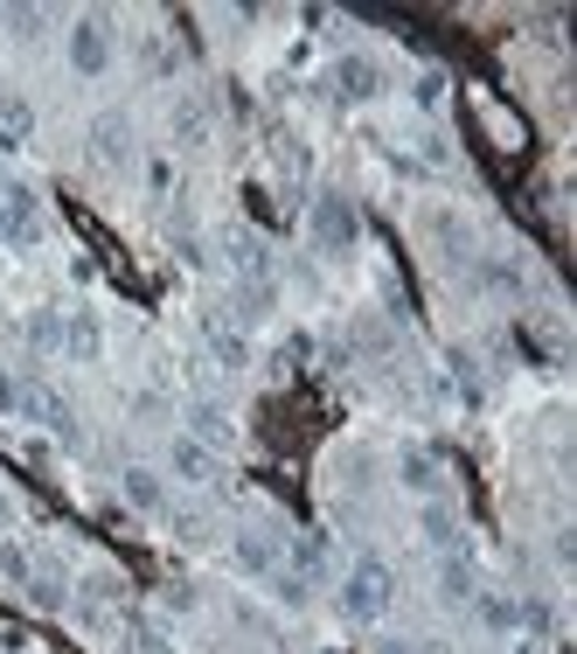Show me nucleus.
Segmentation results:
<instances>
[{"instance_id": "obj_1", "label": "nucleus", "mask_w": 577, "mask_h": 654, "mask_svg": "<svg viewBox=\"0 0 577 654\" xmlns=\"http://www.w3.org/2000/svg\"><path fill=\"white\" fill-rule=\"evenodd\" d=\"M389 598H397V578H389L376 557H362L348 578H341V613H348V620H376Z\"/></svg>"}, {"instance_id": "obj_2", "label": "nucleus", "mask_w": 577, "mask_h": 654, "mask_svg": "<svg viewBox=\"0 0 577 654\" xmlns=\"http://www.w3.org/2000/svg\"><path fill=\"white\" fill-rule=\"evenodd\" d=\"M70 70L77 77H104V70H112V29H104L98 14H84L70 29Z\"/></svg>"}, {"instance_id": "obj_3", "label": "nucleus", "mask_w": 577, "mask_h": 654, "mask_svg": "<svg viewBox=\"0 0 577 654\" xmlns=\"http://www.w3.org/2000/svg\"><path fill=\"white\" fill-rule=\"evenodd\" d=\"M355 238H362L355 209H348V202H334V195H321V209H313V244H321V251H348Z\"/></svg>"}, {"instance_id": "obj_4", "label": "nucleus", "mask_w": 577, "mask_h": 654, "mask_svg": "<svg viewBox=\"0 0 577 654\" xmlns=\"http://www.w3.org/2000/svg\"><path fill=\"white\" fill-rule=\"evenodd\" d=\"M84 140H91L98 161H125V153H133V125H125V112H98Z\"/></svg>"}, {"instance_id": "obj_5", "label": "nucleus", "mask_w": 577, "mask_h": 654, "mask_svg": "<svg viewBox=\"0 0 577 654\" xmlns=\"http://www.w3.org/2000/svg\"><path fill=\"white\" fill-rule=\"evenodd\" d=\"M376 91H383V70L370 57H341L334 63V98H355L362 104V98H376Z\"/></svg>"}, {"instance_id": "obj_6", "label": "nucleus", "mask_w": 577, "mask_h": 654, "mask_svg": "<svg viewBox=\"0 0 577 654\" xmlns=\"http://www.w3.org/2000/svg\"><path fill=\"white\" fill-rule=\"evenodd\" d=\"M36 195L29 189H8V202H0V238L8 244H36Z\"/></svg>"}, {"instance_id": "obj_7", "label": "nucleus", "mask_w": 577, "mask_h": 654, "mask_svg": "<svg viewBox=\"0 0 577 654\" xmlns=\"http://www.w3.org/2000/svg\"><path fill=\"white\" fill-rule=\"evenodd\" d=\"M425 238H432V251H438V258H453V265L466 258V244H474V238H466V217H459V209H432Z\"/></svg>"}, {"instance_id": "obj_8", "label": "nucleus", "mask_w": 577, "mask_h": 654, "mask_svg": "<svg viewBox=\"0 0 577 654\" xmlns=\"http://www.w3.org/2000/svg\"><path fill=\"white\" fill-rule=\"evenodd\" d=\"M168 460H174V474H181V481H216V453H209L202 439H174V453H168Z\"/></svg>"}, {"instance_id": "obj_9", "label": "nucleus", "mask_w": 577, "mask_h": 654, "mask_svg": "<svg viewBox=\"0 0 577 654\" xmlns=\"http://www.w3.org/2000/svg\"><path fill=\"white\" fill-rule=\"evenodd\" d=\"M98 349H104V334H98V321H91V313H63V355L91 362Z\"/></svg>"}, {"instance_id": "obj_10", "label": "nucleus", "mask_w": 577, "mask_h": 654, "mask_svg": "<svg viewBox=\"0 0 577 654\" xmlns=\"http://www.w3.org/2000/svg\"><path fill=\"white\" fill-rule=\"evenodd\" d=\"M119 487H125V502L146 509V515L168 502V487H161V474H153V466H125V481H119Z\"/></svg>"}, {"instance_id": "obj_11", "label": "nucleus", "mask_w": 577, "mask_h": 654, "mask_svg": "<svg viewBox=\"0 0 577 654\" xmlns=\"http://www.w3.org/2000/svg\"><path fill=\"white\" fill-rule=\"evenodd\" d=\"M209 355H216V362H223V370H244V362H251V342H244V334H237V328H223V321H209Z\"/></svg>"}, {"instance_id": "obj_12", "label": "nucleus", "mask_w": 577, "mask_h": 654, "mask_svg": "<svg viewBox=\"0 0 577 654\" xmlns=\"http://www.w3.org/2000/svg\"><path fill=\"white\" fill-rule=\"evenodd\" d=\"M230 265H244V279H272V251L257 244V238H230Z\"/></svg>"}, {"instance_id": "obj_13", "label": "nucleus", "mask_w": 577, "mask_h": 654, "mask_svg": "<svg viewBox=\"0 0 577 654\" xmlns=\"http://www.w3.org/2000/svg\"><path fill=\"white\" fill-rule=\"evenodd\" d=\"M21 592H29V598H36V606H42V613H63V598H70V585L57 578V571H36V578H29V585H21Z\"/></svg>"}, {"instance_id": "obj_14", "label": "nucleus", "mask_w": 577, "mask_h": 654, "mask_svg": "<svg viewBox=\"0 0 577 654\" xmlns=\"http://www.w3.org/2000/svg\"><path fill=\"white\" fill-rule=\"evenodd\" d=\"M0 578H8V585H29V578H36L29 543H0Z\"/></svg>"}, {"instance_id": "obj_15", "label": "nucleus", "mask_w": 577, "mask_h": 654, "mask_svg": "<svg viewBox=\"0 0 577 654\" xmlns=\"http://www.w3.org/2000/svg\"><path fill=\"white\" fill-rule=\"evenodd\" d=\"M29 349H63V313H36V321H29Z\"/></svg>"}, {"instance_id": "obj_16", "label": "nucleus", "mask_w": 577, "mask_h": 654, "mask_svg": "<svg viewBox=\"0 0 577 654\" xmlns=\"http://www.w3.org/2000/svg\"><path fill=\"white\" fill-rule=\"evenodd\" d=\"M237 564L251 571V578H257V571H272V543L265 536H237Z\"/></svg>"}, {"instance_id": "obj_17", "label": "nucleus", "mask_w": 577, "mask_h": 654, "mask_svg": "<svg viewBox=\"0 0 577 654\" xmlns=\"http://www.w3.org/2000/svg\"><path fill=\"white\" fill-rule=\"evenodd\" d=\"M125 647H133V654H174V641H168V634H153L146 620H133V634H125Z\"/></svg>"}, {"instance_id": "obj_18", "label": "nucleus", "mask_w": 577, "mask_h": 654, "mask_svg": "<svg viewBox=\"0 0 577 654\" xmlns=\"http://www.w3.org/2000/svg\"><path fill=\"white\" fill-rule=\"evenodd\" d=\"M480 620L508 634V626H522V606H515V598H480Z\"/></svg>"}, {"instance_id": "obj_19", "label": "nucleus", "mask_w": 577, "mask_h": 654, "mask_svg": "<svg viewBox=\"0 0 577 654\" xmlns=\"http://www.w3.org/2000/svg\"><path fill=\"white\" fill-rule=\"evenodd\" d=\"M438 592H445V598H474V571H466V564H445V571H438Z\"/></svg>"}, {"instance_id": "obj_20", "label": "nucleus", "mask_w": 577, "mask_h": 654, "mask_svg": "<svg viewBox=\"0 0 577 654\" xmlns=\"http://www.w3.org/2000/svg\"><path fill=\"white\" fill-rule=\"evenodd\" d=\"M189 417H195V432L209 439V446H223V439H230V417H223V411H209V404H202V411H189Z\"/></svg>"}, {"instance_id": "obj_21", "label": "nucleus", "mask_w": 577, "mask_h": 654, "mask_svg": "<svg viewBox=\"0 0 577 654\" xmlns=\"http://www.w3.org/2000/svg\"><path fill=\"white\" fill-rule=\"evenodd\" d=\"M0 411H29V390H21V376H8V370H0Z\"/></svg>"}, {"instance_id": "obj_22", "label": "nucleus", "mask_w": 577, "mask_h": 654, "mask_svg": "<svg viewBox=\"0 0 577 654\" xmlns=\"http://www.w3.org/2000/svg\"><path fill=\"white\" fill-rule=\"evenodd\" d=\"M293 564H300V578H321V536H306L293 551Z\"/></svg>"}, {"instance_id": "obj_23", "label": "nucleus", "mask_w": 577, "mask_h": 654, "mask_svg": "<svg viewBox=\"0 0 577 654\" xmlns=\"http://www.w3.org/2000/svg\"><path fill=\"white\" fill-rule=\"evenodd\" d=\"M425 536H438V543H453V515H445V509H425Z\"/></svg>"}, {"instance_id": "obj_24", "label": "nucleus", "mask_w": 577, "mask_h": 654, "mask_svg": "<svg viewBox=\"0 0 577 654\" xmlns=\"http://www.w3.org/2000/svg\"><path fill=\"white\" fill-rule=\"evenodd\" d=\"M376 654H411V641H376Z\"/></svg>"}, {"instance_id": "obj_25", "label": "nucleus", "mask_w": 577, "mask_h": 654, "mask_svg": "<svg viewBox=\"0 0 577 654\" xmlns=\"http://www.w3.org/2000/svg\"><path fill=\"white\" fill-rule=\"evenodd\" d=\"M515 654H549V647L543 641H515Z\"/></svg>"}]
</instances>
